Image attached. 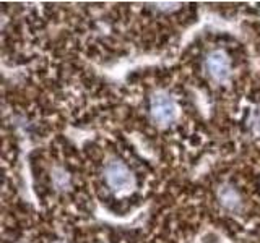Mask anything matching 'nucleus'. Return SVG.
Segmentation results:
<instances>
[{
	"label": "nucleus",
	"instance_id": "nucleus-1",
	"mask_svg": "<svg viewBox=\"0 0 260 243\" xmlns=\"http://www.w3.org/2000/svg\"><path fill=\"white\" fill-rule=\"evenodd\" d=\"M104 178L114 191H127L134 186L135 180L132 172L119 160L109 162L104 169Z\"/></svg>",
	"mask_w": 260,
	"mask_h": 243
},
{
	"label": "nucleus",
	"instance_id": "nucleus-2",
	"mask_svg": "<svg viewBox=\"0 0 260 243\" xmlns=\"http://www.w3.org/2000/svg\"><path fill=\"white\" fill-rule=\"evenodd\" d=\"M150 113L154 124L158 125H168L176 118V104L171 97L165 93H156L151 97L150 102Z\"/></svg>",
	"mask_w": 260,
	"mask_h": 243
},
{
	"label": "nucleus",
	"instance_id": "nucleus-3",
	"mask_svg": "<svg viewBox=\"0 0 260 243\" xmlns=\"http://www.w3.org/2000/svg\"><path fill=\"white\" fill-rule=\"evenodd\" d=\"M205 67L208 75L213 78L215 81H226L230 76V59L228 55L221 51H215L207 57Z\"/></svg>",
	"mask_w": 260,
	"mask_h": 243
},
{
	"label": "nucleus",
	"instance_id": "nucleus-4",
	"mask_svg": "<svg viewBox=\"0 0 260 243\" xmlns=\"http://www.w3.org/2000/svg\"><path fill=\"white\" fill-rule=\"evenodd\" d=\"M219 201H221V205L226 206L228 209H236L239 206V196L231 186H223V188L219 190Z\"/></svg>",
	"mask_w": 260,
	"mask_h": 243
}]
</instances>
